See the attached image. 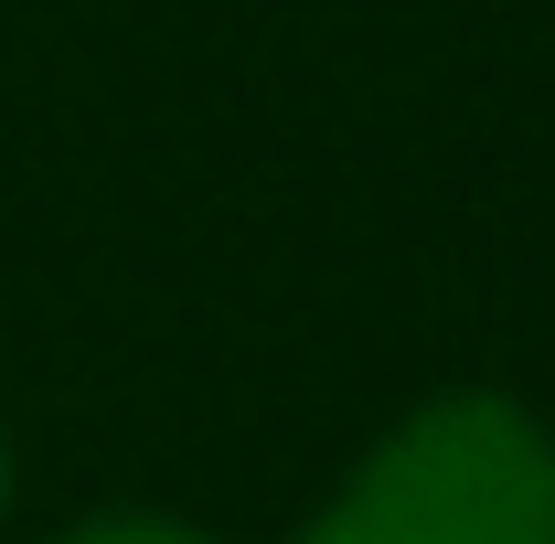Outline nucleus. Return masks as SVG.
<instances>
[{"label":"nucleus","mask_w":555,"mask_h":544,"mask_svg":"<svg viewBox=\"0 0 555 544\" xmlns=\"http://www.w3.org/2000/svg\"><path fill=\"white\" fill-rule=\"evenodd\" d=\"M299 544H555V438L513 396H438Z\"/></svg>","instance_id":"f257e3e1"},{"label":"nucleus","mask_w":555,"mask_h":544,"mask_svg":"<svg viewBox=\"0 0 555 544\" xmlns=\"http://www.w3.org/2000/svg\"><path fill=\"white\" fill-rule=\"evenodd\" d=\"M65 544H204V534H182V523H150V513H118V523H86V534Z\"/></svg>","instance_id":"f03ea898"},{"label":"nucleus","mask_w":555,"mask_h":544,"mask_svg":"<svg viewBox=\"0 0 555 544\" xmlns=\"http://www.w3.org/2000/svg\"><path fill=\"white\" fill-rule=\"evenodd\" d=\"M0 491H11V459H0Z\"/></svg>","instance_id":"7ed1b4c3"}]
</instances>
